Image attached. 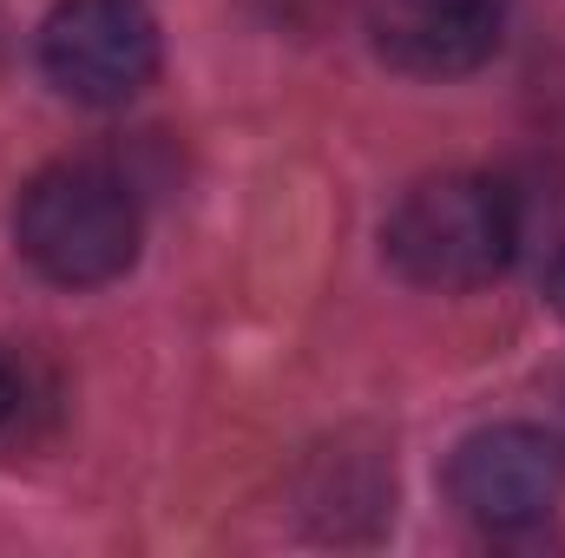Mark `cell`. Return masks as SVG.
Here are the masks:
<instances>
[{
    "mask_svg": "<svg viewBox=\"0 0 565 558\" xmlns=\"http://www.w3.org/2000/svg\"><path fill=\"white\" fill-rule=\"evenodd\" d=\"M139 197L99 158H66L26 178L13 204L20 257L60 289H93L132 270L139 257Z\"/></svg>",
    "mask_w": 565,
    "mask_h": 558,
    "instance_id": "6da1fadb",
    "label": "cell"
},
{
    "mask_svg": "<svg viewBox=\"0 0 565 558\" xmlns=\"http://www.w3.org/2000/svg\"><path fill=\"white\" fill-rule=\"evenodd\" d=\"M382 250H388L395 277H408L415 289H440V296L480 289L520 250V204L500 178L440 171L395 204Z\"/></svg>",
    "mask_w": 565,
    "mask_h": 558,
    "instance_id": "7a4b0ae2",
    "label": "cell"
},
{
    "mask_svg": "<svg viewBox=\"0 0 565 558\" xmlns=\"http://www.w3.org/2000/svg\"><path fill=\"white\" fill-rule=\"evenodd\" d=\"M40 73L73 106H126L158 73V20L139 0H60L40 26Z\"/></svg>",
    "mask_w": 565,
    "mask_h": 558,
    "instance_id": "3957f363",
    "label": "cell"
},
{
    "mask_svg": "<svg viewBox=\"0 0 565 558\" xmlns=\"http://www.w3.org/2000/svg\"><path fill=\"white\" fill-rule=\"evenodd\" d=\"M559 486H565L559 440L540 433V427H520V420L467 433L454 447V460H447L454 506L473 526H487V533H526V526H540L553 513Z\"/></svg>",
    "mask_w": 565,
    "mask_h": 558,
    "instance_id": "277c9868",
    "label": "cell"
},
{
    "mask_svg": "<svg viewBox=\"0 0 565 558\" xmlns=\"http://www.w3.org/2000/svg\"><path fill=\"white\" fill-rule=\"evenodd\" d=\"M375 53L415 79L480 73L507 40V0H375Z\"/></svg>",
    "mask_w": 565,
    "mask_h": 558,
    "instance_id": "5b68a950",
    "label": "cell"
},
{
    "mask_svg": "<svg viewBox=\"0 0 565 558\" xmlns=\"http://www.w3.org/2000/svg\"><path fill=\"white\" fill-rule=\"evenodd\" d=\"M546 302L559 309V322H565V250L553 257V270H546Z\"/></svg>",
    "mask_w": 565,
    "mask_h": 558,
    "instance_id": "8992f818",
    "label": "cell"
},
{
    "mask_svg": "<svg viewBox=\"0 0 565 558\" xmlns=\"http://www.w3.org/2000/svg\"><path fill=\"white\" fill-rule=\"evenodd\" d=\"M13 401H20V382H13V368H7V355H0V427L13 415Z\"/></svg>",
    "mask_w": 565,
    "mask_h": 558,
    "instance_id": "52a82bcc",
    "label": "cell"
}]
</instances>
